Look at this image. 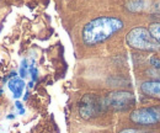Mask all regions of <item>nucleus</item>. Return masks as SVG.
I'll list each match as a JSON object with an SVG mask.
<instances>
[{
    "label": "nucleus",
    "instance_id": "4",
    "mask_svg": "<svg viewBox=\"0 0 160 133\" xmlns=\"http://www.w3.org/2000/svg\"><path fill=\"white\" fill-rule=\"evenodd\" d=\"M107 109H112L116 111H126L129 110L132 106L136 105V96L129 91L124 90H117L112 91L105 97Z\"/></svg>",
    "mask_w": 160,
    "mask_h": 133
},
{
    "label": "nucleus",
    "instance_id": "7",
    "mask_svg": "<svg viewBox=\"0 0 160 133\" xmlns=\"http://www.w3.org/2000/svg\"><path fill=\"white\" fill-rule=\"evenodd\" d=\"M25 81L23 79H21L19 76H15V78H11L9 81H8V86L10 89V91L12 93L14 99H19L23 94V89H25Z\"/></svg>",
    "mask_w": 160,
    "mask_h": 133
},
{
    "label": "nucleus",
    "instance_id": "15",
    "mask_svg": "<svg viewBox=\"0 0 160 133\" xmlns=\"http://www.w3.org/2000/svg\"><path fill=\"white\" fill-rule=\"evenodd\" d=\"M6 118H8V120H12V118H15V115L10 114L9 116H6Z\"/></svg>",
    "mask_w": 160,
    "mask_h": 133
},
{
    "label": "nucleus",
    "instance_id": "17",
    "mask_svg": "<svg viewBox=\"0 0 160 133\" xmlns=\"http://www.w3.org/2000/svg\"><path fill=\"white\" fill-rule=\"evenodd\" d=\"M28 86H30V88H32V86H33V81H31V83L28 84Z\"/></svg>",
    "mask_w": 160,
    "mask_h": 133
},
{
    "label": "nucleus",
    "instance_id": "6",
    "mask_svg": "<svg viewBox=\"0 0 160 133\" xmlns=\"http://www.w3.org/2000/svg\"><path fill=\"white\" fill-rule=\"evenodd\" d=\"M140 91L148 97L160 100V80H149L144 81L140 85Z\"/></svg>",
    "mask_w": 160,
    "mask_h": 133
},
{
    "label": "nucleus",
    "instance_id": "12",
    "mask_svg": "<svg viewBox=\"0 0 160 133\" xmlns=\"http://www.w3.org/2000/svg\"><path fill=\"white\" fill-rule=\"evenodd\" d=\"M28 73H30L31 76H32V81H36V80H37L38 72H37V68H36V67H33V64L28 67Z\"/></svg>",
    "mask_w": 160,
    "mask_h": 133
},
{
    "label": "nucleus",
    "instance_id": "10",
    "mask_svg": "<svg viewBox=\"0 0 160 133\" xmlns=\"http://www.w3.org/2000/svg\"><path fill=\"white\" fill-rule=\"evenodd\" d=\"M28 67H30V65H27V60H26V59H23V60L21 62V67H20V78L21 79H23V78H26V76H27V73H28Z\"/></svg>",
    "mask_w": 160,
    "mask_h": 133
},
{
    "label": "nucleus",
    "instance_id": "13",
    "mask_svg": "<svg viewBox=\"0 0 160 133\" xmlns=\"http://www.w3.org/2000/svg\"><path fill=\"white\" fill-rule=\"evenodd\" d=\"M120 133H147L145 131H142V130H136V128H127V130H123Z\"/></svg>",
    "mask_w": 160,
    "mask_h": 133
},
{
    "label": "nucleus",
    "instance_id": "16",
    "mask_svg": "<svg viewBox=\"0 0 160 133\" xmlns=\"http://www.w3.org/2000/svg\"><path fill=\"white\" fill-rule=\"evenodd\" d=\"M23 114H25V109H22V110L19 111V115H23Z\"/></svg>",
    "mask_w": 160,
    "mask_h": 133
},
{
    "label": "nucleus",
    "instance_id": "2",
    "mask_svg": "<svg viewBox=\"0 0 160 133\" xmlns=\"http://www.w3.org/2000/svg\"><path fill=\"white\" fill-rule=\"evenodd\" d=\"M126 42L129 47L139 51H147V52H157L160 49V44L153 38L149 30L145 27H134L132 28L127 36Z\"/></svg>",
    "mask_w": 160,
    "mask_h": 133
},
{
    "label": "nucleus",
    "instance_id": "11",
    "mask_svg": "<svg viewBox=\"0 0 160 133\" xmlns=\"http://www.w3.org/2000/svg\"><path fill=\"white\" fill-rule=\"evenodd\" d=\"M149 63H150V65H153L154 68L160 69V58L159 57H157V56H152L150 59H149Z\"/></svg>",
    "mask_w": 160,
    "mask_h": 133
},
{
    "label": "nucleus",
    "instance_id": "9",
    "mask_svg": "<svg viewBox=\"0 0 160 133\" xmlns=\"http://www.w3.org/2000/svg\"><path fill=\"white\" fill-rule=\"evenodd\" d=\"M149 32L153 36V38L160 44V22H153L149 25Z\"/></svg>",
    "mask_w": 160,
    "mask_h": 133
},
{
    "label": "nucleus",
    "instance_id": "1",
    "mask_svg": "<svg viewBox=\"0 0 160 133\" xmlns=\"http://www.w3.org/2000/svg\"><path fill=\"white\" fill-rule=\"evenodd\" d=\"M124 23L120 18L116 16H100L89 21L82 31L81 38L84 44L92 47L111 38L115 33L120 32Z\"/></svg>",
    "mask_w": 160,
    "mask_h": 133
},
{
    "label": "nucleus",
    "instance_id": "14",
    "mask_svg": "<svg viewBox=\"0 0 160 133\" xmlns=\"http://www.w3.org/2000/svg\"><path fill=\"white\" fill-rule=\"evenodd\" d=\"M15 106H16V109H19V111L23 109V106H22V102H20V101H16V102H15Z\"/></svg>",
    "mask_w": 160,
    "mask_h": 133
},
{
    "label": "nucleus",
    "instance_id": "3",
    "mask_svg": "<svg viewBox=\"0 0 160 133\" xmlns=\"http://www.w3.org/2000/svg\"><path fill=\"white\" fill-rule=\"evenodd\" d=\"M106 110L107 105L105 97H100L95 94L84 95L79 102V115L84 120H90L95 116H99Z\"/></svg>",
    "mask_w": 160,
    "mask_h": 133
},
{
    "label": "nucleus",
    "instance_id": "5",
    "mask_svg": "<svg viewBox=\"0 0 160 133\" xmlns=\"http://www.w3.org/2000/svg\"><path fill=\"white\" fill-rule=\"evenodd\" d=\"M129 120L139 126H152L160 122V106L142 107L132 111Z\"/></svg>",
    "mask_w": 160,
    "mask_h": 133
},
{
    "label": "nucleus",
    "instance_id": "8",
    "mask_svg": "<svg viewBox=\"0 0 160 133\" xmlns=\"http://www.w3.org/2000/svg\"><path fill=\"white\" fill-rule=\"evenodd\" d=\"M145 0H127L126 1V9L131 13H142L147 6Z\"/></svg>",
    "mask_w": 160,
    "mask_h": 133
}]
</instances>
